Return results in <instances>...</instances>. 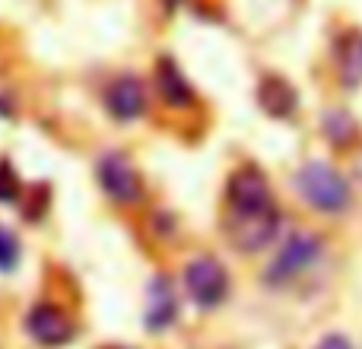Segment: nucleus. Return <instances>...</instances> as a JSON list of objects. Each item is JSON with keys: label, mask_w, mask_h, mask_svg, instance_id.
I'll use <instances>...</instances> for the list:
<instances>
[{"label": "nucleus", "mask_w": 362, "mask_h": 349, "mask_svg": "<svg viewBox=\"0 0 362 349\" xmlns=\"http://www.w3.org/2000/svg\"><path fill=\"white\" fill-rule=\"evenodd\" d=\"M318 251H321V244L315 235H308V232L293 235L280 248V254L274 257V264H270V270H267V280L286 283V280H293V276H299L302 270H308L315 261H318Z\"/></svg>", "instance_id": "nucleus-4"}, {"label": "nucleus", "mask_w": 362, "mask_h": 349, "mask_svg": "<svg viewBox=\"0 0 362 349\" xmlns=\"http://www.w3.org/2000/svg\"><path fill=\"white\" fill-rule=\"evenodd\" d=\"M296 181H299L302 197L325 213H337L350 203V187H346V181L325 162H308Z\"/></svg>", "instance_id": "nucleus-1"}, {"label": "nucleus", "mask_w": 362, "mask_h": 349, "mask_svg": "<svg viewBox=\"0 0 362 349\" xmlns=\"http://www.w3.org/2000/svg\"><path fill=\"white\" fill-rule=\"evenodd\" d=\"M175 318V292L165 280L153 283V292H150V312H146V321L150 327H165L169 321Z\"/></svg>", "instance_id": "nucleus-12"}, {"label": "nucleus", "mask_w": 362, "mask_h": 349, "mask_svg": "<svg viewBox=\"0 0 362 349\" xmlns=\"http://www.w3.org/2000/svg\"><path fill=\"white\" fill-rule=\"evenodd\" d=\"M16 197V181L6 165H0V200H13Z\"/></svg>", "instance_id": "nucleus-15"}, {"label": "nucleus", "mask_w": 362, "mask_h": 349, "mask_svg": "<svg viewBox=\"0 0 362 349\" xmlns=\"http://www.w3.org/2000/svg\"><path fill=\"white\" fill-rule=\"evenodd\" d=\"M327 134H331V140L334 143H346V140L353 137V131H356V124H353L350 118H346L344 112H334V114H327Z\"/></svg>", "instance_id": "nucleus-13"}, {"label": "nucleus", "mask_w": 362, "mask_h": 349, "mask_svg": "<svg viewBox=\"0 0 362 349\" xmlns=\"http://www.w3.org/2000/svg\"><path fill=\"white\" fill-rule=\"evenodd\" d=\"M156 83H159V93H163V99L169 102V105H191V102H194L191 86L185 83L181 70H178L172 61H159V67H156Z\"/></svg>", "instance_id": "nucleus-11"}, {"label": "nucleus", "mask_w": 362, "mask_h": 349, "mask_svg": "<svg viewBox=\"0 0 362 349\" xmlns=\"http://www.w3.org/2000/svg\"><path fill=\"white\" fill-rule=\"evenodd\" d=\"M337 73L344 86H362V32H346L337 42Z\"/></svg>", "instance_id": "nucleus-9"}, {"label": "nucleus", "mask_w": 362, "mask_h": 349, "mask_svg": "<svg viewBox=\"0 0 362 349\" xmlns=\"http://www.w3.org/2000/svg\"><path fill=\"white\" fill-rule=\"evenodd\" d=\"M226 200H229V216H245V213H261L267 206H274L270 200V187L257 169L245 165L229 178L226 187Z\"/></svg>", "instance_id": "nucleus-2"}, {"label": "nucleus", "mask_w": 362, "mask_h": 349, "mask_svg": "<svg viewBox=\"0 0 362 349\" xmlns=\"http://www.w3.org/2000/svg\"><path fill=\"white\" fill-rule=\"evenodd\" d=\"M105 102H108V112H112L115 118H121V121L137 118V114H144V108H146L144 83H140L137 76H121V80L112 83Z\"/></svg>", "instance_id": "nucleus-7"}, {"label": "nucleus", "mask_w": 362, "mask_h": 349, "mask_svg": "<svg viewBox=\"0 0 362 349\" xmlns=\"http://www.w3.org/2000/svg\"><path fill=\"white\" fill-rule=\"evenodd\" d=\"M16 257H19L16 238H13L6 229H0V270H10L13 264H16Z\"/></svg>", "instance_id": "nucleus-14"}, {"label": "nucleus", "mask_w": 362, "mask_h": 349, "mask_svg": "<svg viewBox=\"0 0 362 349\" xmlns=\"http://www.w3.org/2000/svg\"><path fill=\"white\" fill-rule=\"evenodd\" d=\"M185 286L197 305L213 308L229 292V276L213 257H197V261H191L185 267Z\"/></svg>", "instance_id": "nucleus-3"}, {"label": "nucleus", "mask_w": 362, "mask_h": 349, "mask_svg": "<svg viewBox=\"0 0 362 349\" xmlns=\"http://www.w3.org/2000/svg\"><path fill=\"white\" fill-rule=\"evenodd\" d=\"M99 181L108 191V197L121 200V203H131L140 197V174L121 153H108L99 162Z\"/></svg>", "instance_id": "nucleus-6"}, {"label": "nucleus", "mask_w": 362, "mask_h": 349, "mask_svg": "<svg viewBox=\"0 0 362 349\" xmlns=\"http://www.w3.org/2000/svg\"><path fill=\"white\" fill-rule=\"evenodd\" d=\"M257 99H261L264 112H270L274 118H286V114L296 108L293 86H289L286 80H280V76H267V80L261 83V93H257Z\"/></svg>", "instance_id": "nucleus-10"}, {"label": "nucleus", "mask_w": 362, "mask_h": 349, "mask_svg": "<svg viewBox=\"0 0 362 349\" xmlns=\"http://www.w3.org/2000/svg\"><path fill=\"white\" fill-rule=\"evenodd\" d=\"M276 225H280V213H276V206H267L261 213L229 216V235L235 242V248L257 251L276 235Z\"/></svg>", "instance_id": "nucleus-5"}, {"label": "nucleus", "mask_w": 362, "mask_h": 349, "mask_svg": "<svg viewBox=\"0 0 362 349\" xmlns=\"http://www.w3.org/2000/svg\"><path fill=\"white\" fill-rule=\"evenodd\" d=\"M29 331H32V337H35L38 343H48V346L67 343V340L74 337L70 321L51 305H38L35 312L29 314Z\"/></svg>", "instance_id": "nucleus-8"}, {"label": "nucleus", "mask_w": 362, "mask_h": 349, "mask_svg": "<svg viewBox=\"0 0 362 349\" xmlns=\"http://www.w3.org/2000/svg\"><path fill=\"white\" fill-rule=\"evenodd\" d=\"M315 349H350V343H346L340 333H331V337H325Z\"/></svg>", "instance_id": "nucleus-16"}]
</instances>
